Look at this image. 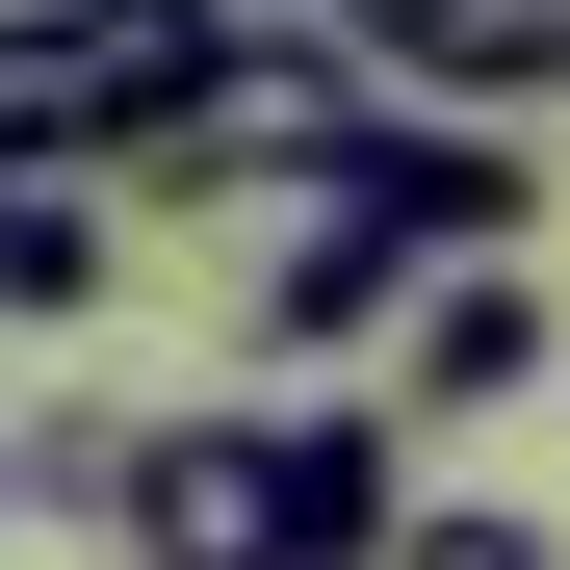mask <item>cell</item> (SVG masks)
<instances>
[{
    "label": "cell",
    "instance_id": "52a82bcc",
    "mask_svg": "<svg viewBox=\"0 0 570 570\" xmlns=\"http://www.w3.org/2000/svg\"><path fill=\"white\" fill-rule=\"evenodd\" d=\"M130 285V181L105 156H52V181H0V337H78Z\"/></svg>",
    "mask_w": 570,
    "mask_h": 570
},
{
    "label": "cell",
    "instance_id": "9c48e42d",
    "mask_svg": "<svg viewBox=\"0 0 570 570\" xmlns=\"http://www.w3.org/2000/svg\"><path fill=\"white\" fill-rule=\"evenodd\" d=\"M390 570H570V544H544L519 493H415V519H390Z\"/></svg>",
    "mask_w": 570,
    "mask_h": 570
},
{
    "label": "cell",
    "instance_id": "8fae6325",
    "mask_svg": "<svg viewBox=\"0 0 570 570\" xmlns=\"http://www.w3.org/2000/svg\"><path fill=\"white\" fill-rule=\"evenodd\" d=\"M544 105H570V0H544Z\"/></svg>",
    "mask_w": 570,
    "mask_h": 570
},
{
    "label": "cell",
    "instance_id": "277c9868",
    "mask_svg": "<svg viewBox=\"0 0 570 570\" xmlns=\"http://www.w3.org/2000/svg\"><path fill=\"white\" fill-rule=\"evenodd\" d=\"M544 390V285L519 259H415V312H390V415H519Z\"/></svg>",
    "mask_w": 570,
    "mask_h": 570
},
{
    "label": "cell",
    "instance_id": "8992f818",
    "mask_svg": "<svg viewBox=\"0 0 570 570\" xmlns=\"http://www.w3.org/2000/svg\"><path fill=\"white\" fill-rule=\"evenodd\" d=\"M52 156H130V52H105V0H0V181H52Z\"/></svg>",
    "mask_w": 570,
    "mask_h": 570
},
{
    "label": "cell",
    "instance_id": "7c38bea8",
    "mask_svg": "<svg viewBox=\"0 0 570 570\" xmlns=\"http://www.w3.org/2000/svg\"><path fill=\"white\" fill-rule=\"evenodd\" d=\"M0 519H27V466H0Z\"/></svg>",
    "mask_w": 570,
    "mask_h": 570
},
{
    "label": "cell",
    "instance_id": "5b68a950",
    "mask_svg": "<svg viewBox=\"0 0 570 570\" xmlns=\"http://www.w3.org/2000/svg\"><path fill=\"white\" fill-rule=\"evenodd\" d=\"M363 105H544V0H337Z\"/></svg>",
    "mask_w": 570,
    "mask_h": 570
},
{
    "label": "cell",
    "instance_id": "ba28073f",
    "mask_svg": "<svg viewBox=\"0 0 570 570\" xmlns=\"http://www.w3.org/2000/svg\"><path fill=\"white\" fill-rule=\"evenodd\" d=\"M259 466H285V570H390V519H415L390 415H259Z\"/></svg>",
    "mask_w": 570,
    "mask_h": 570
},
{
    "label": "cell",
    "instance_id": "30bf717a",
    "mask_svg": "<svg viewBox=\"0 0 570 570\" xmlns=\"http://www.w3.org/2000/svg\"><path fill=\"white\" fill-rule=\"evenodd\" d=\"M0 466H27V519H105V466H130V415H27Z\"/></svg>",
    "mask_w": 570,
    "mask_h": 570
},
{
    "label": "cell",
    "instance_id": "7a4b0ae2",
    "mask_svg": "<svg viewBox=\"0 0 570 570\" xmlns=\"http://www.w3.org/2000/svg\"><path fill=\"white\" fill-rule=\"evenodd\" d=\"M105 544H130V570H285V466H259V415H130Z\"/></svg>",
    "mask_w": 570,
    "mask_h": 570
},
{
    "label": "cell",
    "instance_id": "3957f363",
    "mask_svg": "<svg viewBox=\"0 0 570 570\" xmlns=\"http://www.w3.org/2000/svg\"><path fill=\"white\" fill-rule=\"evenodd\" d=\"M390 312H415V259L363 234L337 181H285V208H259V259H234V337H259V363H363Z\"/></svg>",
    "mask_w": 570,
    "mask_h": 570
},
{
    "label": "cell",
    "instance_id": "6da1fadb",
    "mask_svg": "<svg viewBox=\"0 0 570 570\" xmlns=\"http://www.w3.org/2000/svg\"><path fill=\"white\" fill-rule=\"evenodd\" d=\"M337 208L390 234V259H519V208H544V156H519V105H363L337 156Z\"/></svg>",
    "mask_w": 570,
    "mask_h": 570
}]
</instances>
